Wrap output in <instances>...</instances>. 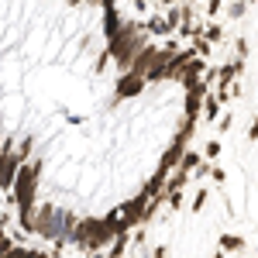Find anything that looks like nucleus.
Returning a JSON list of instances; mask_svg holds the SVG:
<instances>
[{
    "label": "nucleus",
    "mask_w": 258,
    "mask_h": 258,
    "mask_svg": "<svg viewBox=\"0 0 258 258\" xmlns=\"http://www.w3.org/2000/svg\"><path fill=\"white\" fill-rule=\"evenodd\" d=\"M197 76L114 0H0V189L28 231L138 224L197 124Z\"/></svg>",
    "instance_id": "nucleus-1"
},
{
    "label": "nucleus",
    "mask_w": 258,
    "mask_h": 258,
    "mask_svg": "<svg viewBox=\"0 0 258 258\" xmlns=\"http://www.w3.org/2000/svg\"><path fill=\"white\" fill-rule=\"evenodd\" d=\"M0 258H48L38 244H28V241L14 234L4 220H0Z\"/></svg>",
    "instance_id": "nucleus-2"
}]
</instances>
